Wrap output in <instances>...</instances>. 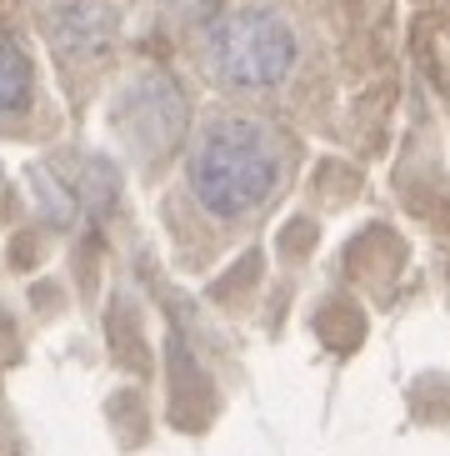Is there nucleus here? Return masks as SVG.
<instances>
[{
  "mask_svg": "<svg viewBox=\"0 0 450 456\" xmlns=\"http://www.w3.org/2000/svg\"><path fill=\"white\" fill-rule=\"evenodd\" d=\"M30 101V61L20 55V45H11L0 36V116H11Z\"/></svg>",
  "mask_w": 450,
  "mask_h": 456,
  "instance_id": "obj_3",
  "label": "nucleus"
},
{
  "mask_svg": "<svg viewBox=\"0 0 450 456\" xmlns=\"http://www.w3.org/2000/svg\"><path fill=\"white\" fill-rule=\"evenodd\" d=\"M291 66H295V36L276 11L245 5V11H230L211 30V70L225 86L265 91V86L285 81Z\"/></svg>",
  "mask_w": 450,
  "mask_h": 456,
  "instance_id": "obj_2",
  "label": "nucleus"
},
{
  "mask_svg": "<svg viewBox=\"0 0 450 456\" xmlns=\"http://www.w3.org/2000/svg\"><path fill=\"white\" fill-rule=\"evenodd\" d=\"M196 196L211 216H245L276 191L280 181V141L261 121L221 116L205 126L190 161Z\"/></svg>",
  "mask_w": 450,
  "mask_h": 456,
  "instance_id": "obj_1",
  "label": "nucleus"
}]
</instances>
